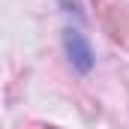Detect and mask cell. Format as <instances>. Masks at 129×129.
<instances>
[{
	"label": "cell",
	"mask_w": 129,
	"mask_h": 129,
	"mask_svg": "<svg viewBox=\"0 0 129 129\" xmlns=\"http://www.w3.org/2000/svg\"><path fill=\"white\" fill-rule=\"evenodd\" d=\"M66 51H69V60L78 66L81 72H87L90 69V45L84 42V36L81 30H66Z\"/></svg>",
	"instance_id": "7a4b0ae2"
},
{
	"label": "cell",
	"mask_w": 129,
	"mask_h": 129,
	"mask_svg": "<svg viewBox=\"0 0 129 129\" xmlns=\"http://www.w3.org/2000/svg\"><path fill=\"white\" fill-rule=\"evenodd\" d=\"M93 3H96V15H99V24L105 27V33L114 42L129 45V9L120 0H93Z\"/></svg>",
	"instance_id": "6da1fadb"
},
{
	"label": "cell",
	"mask_w": 129,
	"mask_h": 129,
	"mask_svg": "<svg viewBox=\"0 0 129 129\" xmlns=\"http://www.w3.org/2000/svg\"><path fill=\"white\" fill-rule=\"evenodd\" d=\"M21 129H54V126H39V123H30V126H21Z\"/></svg>",
	"instance_id": "3957f363"
}]
</instances>
